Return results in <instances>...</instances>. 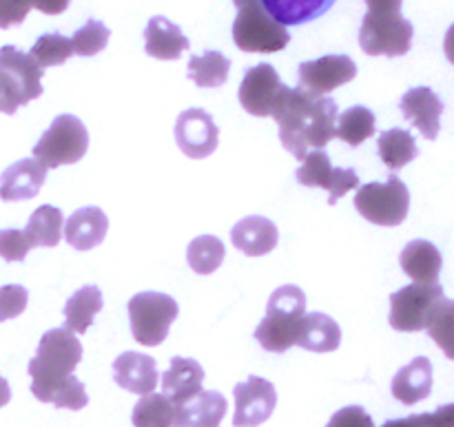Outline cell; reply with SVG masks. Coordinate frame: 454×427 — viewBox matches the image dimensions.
I'll return each instance as SVG.
<instances>
[{"label":"cell","instance_id":"cell-1","mask_svg":"<svg viewBox=\"0 0 454 427\" xmlns=\"http://www.w3.org/2000/svg\"><path fill=\"white\" fill-rule=\"evenodd\" d=\"M82 359L78 337L67 328L44 332L38 353L29 361L31 392L38 401L53 403L56 408L82 410L89 403L84 385L74 377L75 366Z\"/></svg>","mask_w":454,"mask_h":427},{"label":"cell","instance_id":"cell-2","mask_svg":"<svg viewBox=\"0 0 454 427\" xmlns=\"http://www.w3.org/2000/svg\"><path fill=\"white\" fill-rule=\"evenodd\" d=\"M270 118L278 122L284 149L304 162L309 149L322 151L335 137L340 109L331 97H317L300 87H284Z\"/></svg>","mask_w":454,"mask_h":427},{"label":"cell","instance_id":"cell-3","mask_svg":"<svg viewBox=\"0 0 454 427\" xmlns=\"http://www.w3.org/2000/svg\"><path fill=\"white\" fill-rule=\"evenodd\" d=\"M306 314V295L300 286H279L270 295L266 317L255 328V339L269 353H286L297 345L301 317Z\"/></svg>","mask_w":454,"mask_h":427},{"label":"cell","instance_id":"cell-4","mask_svg":"<svg viewBox=\"0 0 454 427\" xmlns=\"http://www.w3.org/2000/svg\"><path fill=\"white\" fill-rule=\"evenodd\" d=\"M43 71L29 53L12 44L0 47V113L13 115L43 96Z\"/></svg>","mask_w":454,"mask_h":427},{"label":"cell","instance_id":"cell-5","mask_svg":"<svg viewBox=\"0 0 454 427\" xmlns=\"http://www.w3.org/2000/svg\"><path fill=\"white\" fill-rule=\"evenodd\" d=\"M233 40L247 53H278L291 40L284 25L269 16L260 0H247L238 7L233 22Z\"/></svg>","mask_w":454,"mask_h":427},{"label":"cell","instance_id":"cell-6","mask_svg":"<svg viewBox=\"0 0 454 427\" xmlns=\"http://www.w3.org/2000/svg\"><path fill=\"white\" fill-rule=\"evenodd\" d=\"M89 149V131L75 115L62 113L43 133L34 155L44 168H58L75 164L84 158Z\"/></svg>","mask_w":454,"mask_h":427},{"label":"cell","instance_id":"cell-7","mask_svg":"<svg viewBox=\"0 0 454 427\" xmlns=\"http://www.w3.org/2000/svg\"><path fill=\"white\" fill-rule=\"evenodd\" d=\"M177 301L164 292H137L129 301L131 335L137 344L153 348L168 335V328L177 319Z\"/></svg>","mask_w":454,"mask_h":427},{"label":"cell","instance_id":"cell-8","mask_svg":"<svg viewBox=\"0 0 454 427\" xmlns=\"http://www.w3.org/2000/svg\"><path fill=\"white\" fill-rule=\"evenodd\" d=\"M355 208L364 220L375 226H399L408 217L411 193L397 175H390L386 184L371 182L355 195Z\"/></svg>","mask_w":454,"mask_h":427},{"label":"cell","instance_id":"cell-9","mask_svg":"<svg viewBox=\"0 0 454 427\" xmlns=\"http://www.w3.org/2000/svg\"><path fill=\"white\" fill-rule=\"evenodd\" d=\"M412 22L402 13H366L359 29V44L368 56H406L411 51Z\"/></svg>","mask_w":454,"mask_h":427},{"label":"cell","instance_id":"cell-10","mask_svg":"<svg viewBox=\"0 0 454 427\" xmlns=\"http://www.w3.org/2000/svg\"><path fill=\"white\" fill-rule=\"evenodd\" d=\"M443 299L439 283H411L390 295V326L397 332L426 330L430 313Z\"/></svg>","mask_w":454,"mask_h":427},{"label":"cell","instance_id":"cell-11","mask_svg":"<svg viewBox=\"0 0 454 427\" xmlns=\"http://www.w3.org/2000/svg\"><path fill=\"white\" fill-rule=\"evenodd\" d=\"M297 182L310 189L328 190V204H337L348 190L357 189L359 177L353 168L333 167L324 151H313L304 158V164L297 171Z\"/></svg>","mask_w":454,"mask_h":427},{"label":"cell","instance_id":"cell-12","mask_svg":"<svg viewBox=\"0 0 454 427\" xmlns=\"http://www.w3.org/2000/svg\"><path fill=\"white\" fill-rule=\"evenodd\" d=\"M286 84L273 65H257L244 74L239 84V105L255 118H270Z\"/></svg>","mask_w":454,"mask_h":427},{"label":"cell","instance_id":"cell-13","mask_svg":"<svg viewBox=\"0 0 454 427\" xmlns=\"http://www.w3.org/2000/svg\"><path fill=\"white\" fill-rule=\"evenodd\" d=\"M235 397V427H257L270 419L278 406V392L270 381L262 377H248L233 390Z\"/></svg>","mask_w":454,"mask_h":427},{"label":"cell","instance_id":"cell-14","mask_svg":"<svg viewBox=\"0 0 454 427\" xmlns=\"http://www.w3.org/2000/svg\"><path fill=\"white\" fill-rule=\"evenodd\" d=\"M176 142L186 158L204 159L215 153L220 128L204 109H186L177 115Z\"/></svg>","mask_w":454,"mask_h":427},{"label":"cell","instance_id":"cell-15","mask_svg":"<svg viewBox=\"0 0 454 427\" xmlns=\"http://www.w3.org/2000/svg\"><path fill=\"white\" fill-rule=\"evenodd\" d=\"M357 75V65L348 56H322L300 65V89L324 97Z\"/></svg>","mask_w":454,"mask_h":427},{"label":"cell","instance_id":"cell-16","mask_svg":"<svg viewBox=\"0 0 454 427\" xmlns=\"http://www.w3.org/2000/svg\"><path fill=\"white\" fill-rule=\"evenodd\" d=\"M47 177V168L35 158L18 159L7 167L0 175V199L4 202H20L31 199L40 193Z\"/></svg>","mask_w":454,"mask_h":427},{"label":"cell","instance_id":"cell-17","mask_svg":"<svg viewBox=\"0 0 454 427\" xmlns=\"http://www.w3.org/2000/svg\"><path fill=\"white\" fill-rule=\"evenodd\" d=\"M402 111L408 122L419 128L421 136L434 140L442 128L443 102L439 100L437 93L428 87H415L402 97Z\"/></svg>","mask_w":454,"mask_h":427},{"label":"cell","instance_id":"cell-18","mask_svg":"<svg viewBox=\"0 0 454 427\" xmlns=\"http://www.w3.org/2000/svg\"><path fill=\"white\" fill-rule=\"evenodd\" d=\"M158 366L155 359L140 353H122L114 361V381L133 394H151L158 385Z\"/></svg>","mask_w":454,"mask_h":427},{"label":"cell","instance_id":"cell-19","mask_svg":"<svg viewBox=\"0 0 454 427\" xmlns=\"http://www.w3.org/2000/svg\"><path fill=\"white\" fill-rule=\"evenodd\" d=\"M278 226L262 215H251L239 220L231 230V242L239 252L248 257L269 255L278 246Z\"/></svg>","mask_w":454,"mask_h":427},{"label":"cell","instance_id":"cell-20","mask_svg":"<svg viewBox=\"0 0 454 427\" xmlns=\"http://www.w3.org/2000/svg\"><path fill=\"white\" fill-rule=\"evenodd\" d=\"M204 370L195 359L173 357L171 368L162 375V394L173 406H184L202 392Z\"/></svg>","mask_w":454,"mask_h":427},{"label":"cell","instance_id":"cell-21","mask_svg":"<svg viewBox=\"0 0 454 427\" xmlns=\"http://www.w3.org/2000/svg\"><path fill=\"white\" fill-rule=\"evenodd\" d=\"M109 217L98 206L78 208L65 224V239L75 251H91L105 242Z\"/></svg>","mask_w":454,"mask_h":427},{"label":"cell","instance_id":"cell-22","mask_svg":"<svg viewBox=\"0 0 454 427\" xmlns=\"http://www.w3.org/2000/svg\"><path fill=\"white\" fill-rule=\"evenodd\" d=\"M433 392V363L426 357H417L395 375L393 397L403 406H415Z\"/></svg>","mask_w":454,"mask_h":427},{"label":"cell","instance_id":"cell-23","mask_svg":"<svg viewBox=\"0 0 454 427\" xmlns=\"http://www.w3.org/2000/svg\"><path fill=\"white\" fill-rule=\"evenodd\" d=\"M189 49L180 27L164 16H153L145 29V51L158 60H177Z\"/></svg>","mask_w":454,"mask_h":427},{"label":"cell","instance_id":"cell-24","mask_svg":"<svg viewBox=\"0 0 454 427\" xmlns=\"http://www.w3.org/2000/svg\"><path fill=\"white\" fill-rule=\"evenodd\" d=\"M226 415V399L215 390L200 392L184 406H177L173 427H220Z\"/></svg>","mask_w":454,"mask_h":427},{"label":"cell","instance_id":"cell-25","mask_svg":"<svg viewBox=\"0 0 454 427\" xmlns=\"http://www.w3.org/2000/svg\"><path fill=\"white\" fill-rule=\"evenodd\" d=\"M399 261H402L403 273L415 279V283H437L443 266L439 248L426 239H415L408 244L402 251Z\"/></svg>","mask_w":454,"mask_h":427},{"label":"cell","instance_id":"cell-26","mask_svg":"<svg viewBox=\"0 0 454 427\" xmlns=\"http://www.w3.org/2000/svg\"><path fill=\"white\" fill-rule=\"evenodd\" d=\"M341 344V328L333 317L324 313H310L301 317L297 345L310 353H333Z\"/></svg>","mask_w":454,"mask_h":427},{"label":"cell","instance_id":"cell-27","mask_svg":"<svg viewBox=\"0 0 454 427\" xmlns=\"http://www.w3.org/2000/svg\"><path fill=\"white\" fill-rule=\"evenodd\" d=\"M260 3L273 20L284 27H291L317 20L337 0H260Z\"/></svg>","mask_w":454,"mask_h":427},{"label":"cell","instance_id":"cell-28","mask_svg":"<svg viewBox=\"0 0 454 427\" xmlns=\"http://www.w3.org/2000/svg\"><path fill=\"white\" fill-rule=\"evenodd\" d=\"M102 310V292L98 286H84L67 299L65 328L74 335H84L91 328L96 314Z\"/></svg>","mask_w":454,"mask_h":427},{"label":"cell","instance_id":"cell-29","mask_svg":"<svg viewBox=\"0 0 454 427\" xmlns=\"http://www.w3.org/2000/svg\"><path fill=\"white\" fill-rule=\"evenodd\" d=\"M62 226H65V217H62L60 208L51 206V204H43V206L31 213L25 235L29 239L31 248H53L60 242Z\"/></svg>","mask_w":454,"mask_h":427},{"label":"cell","instance_id":"cell-30","mask_svg":"<svg viewBox=\"0 0 454 427\" xmlns=\"http://www.w3.org/2000/svg\"><path fill=\"white\" fill-rule=\"evenodd\" d=\"M377 146H380L381 162L390 171H399V168L411 164L419 155L415 137L406 128H390V131H384L377 137Z\"/></svg>","mask_w":454,"mask_h":427},{"label":"cell","instance_id":"cell-31","mask_svg":"<svg viewBox=\"0 0 454 427\" xmlns=\"http://www.w3.org/2000/svg\"><path fill=\"white\" fill-rule=\"evenodd\" d=\"M231 60L220 51H204L202 56H191L189 78L202 89H215L229 80Z\"/></svg>","mask_w":454,"mask_h":427},{"label":"cell","instance_id":"cell-32","mask_svg":"<svg viewBox=\"0 0 454 427\" xmlns=\"http://www.w3.org/2000/svg\"><path fill=\"white\" fill-rule=\"evenodd\" d=\"M375 113L366 106L357 105L350 106L348 111L337 118V128H335V137H340L341 142L350 146H359L368 140V137L375 136Z\"/></svg>","mask_w":454,"mask_h":427},{"label":"cell","instance_id":"cell-33","mask_svg":"<svg viewBox=\"0 0 454 427\" xmlns=\"http://www.w3.org/2000/svg\"><path fill=\"white\" fill-rule=\"evenodd\" d=\"M224 244L215 235H200L186 248V261H189L191 270L198 275L215 273L224 261Z\"/></svg>","mask_w":454,"mask_h":427},{"label":"cell","instance_id":"cell-34","mask_svg":"<svg viewBox=\"0 0 454 427\" xmlns=\"http://www.w3.org/2000/svg\"><path fill=\"white\" fill-rule=\"evenodd\" d=\"M176 410L164 394H145L133 408V425L136 427H173L176 423Z\"/></svg>","mask_w":454,"mask_h":427},{"label":"cell","instance_id":"cell-35","mask_svg":"<svg viewBox=\"0 0 454 427\" xmlns=\"http://www.w3.org/2000/svg\"><path fill=\"white\" fill-rule=\"evenodd\" d=\"M430 339L443 350L450 361H454V301L442 299L430 313L428 323H426Z\"/></svg>","mask_w":454,"mask_h":427},{"label":"cell","instance_id":"cell-36","mask_svg":"<svg viewBox=\"0 0 454 427\" xmlns=\"http://www.w3.org/2000/svg\"><path fill=\"white\" fill-rule=\"evenodd\" d=\"M29 56L34 58L35 65L40 69H47V66L62 65V62L69 60L74 56V47H71V38L62 34H44L35 40V44L31 47Z\"/></svg>","mask_w":454,"mask_h":427},{"label":"cell","instance_id":"cell-37","mask_svg":"<svg viewBox=\"0 0 454 427\" xmlns=\"http://www.w3.org/2000/svg\"><path fill=\"white\" fill-rule=\"evenodd\" d=\"M111 38V31L105 22L100 20H87V25L82 29H78L71 38V47H74V53L82 58H91L96 53H100L102 49L106 47Z\"/></svg>","mask_w":454,"mask_h":427},{"label":"cell","instance_id":"cell-38","mask_svg":"<svg viewBox=\"0 0 454 427\" xmlns=\"http://www.w3.org/2000/svg\"><path fill=\"white\" fill-rule=\"evenodd\" d=\"M27 304H29V292L25 286L18 283L0 286V322L16 319L18 314L25 313Z\"/></svg>","mask_w":454,"mask_h":427},{"label":"cell","instance_id":"cell-39","mask_svg":"<svg viewBox=\"0 0 454 427\" xmlns=\"http://www.w3.org/2000/svg\"><path fill=\"white\" fill-rule=\"evenodd\" d=\"M31 251V244L27 239L25 230L3 229L0 230V257L4 261H22L27 252Z\"/></svg>","mask_w":454,"mask_h":427},{"label":"cell","instance_id":"cell-40","mask_svg":"<svg viewBox=\"0 0 454 427\" xmlns=\"http://www.w3.org/2000/svg\"><path fill=\"white\" fill-rule=\"evenodd\" d=\"M326 427H375L371 416L366 415V410L359 406L344 408V410L337 412Z\"/></svg>","mask_w":454,"mask_h":427},{"label":"cell","instance_id":"cell-41","mask_svg":"<svg viewBox=\"0 0 454 427\" xmlns=\"http://www.w3.org/2000/svg\"><path fill=\"white\" fill-rule=\"evenodd\" d=\"M27 13H29V4L25 0H0V29L20 25Z\"/></svg>","mask_w":454,"mask_h":427},{"label":"cell","instance_id":"cell-42","mask_svg":"<svg viewBox=\"0 0 454 427\" xmlns=\"http://www.w3.org/2000/svg\"><path fill=\"white\" fill-rule=\"evenodd\" d=\"M421 419H424V427H454V403L439 408L437 412L421 415Z\"/></svg>","mask_w":454,"mask_h":427},{"label":"cell","instance_id":"cell-43","mask_svg":"<svg viewBox=\"0 0 454 427\" xmlns=\"http://www.w3.org/2000/svg\"><path fill=\"white\" fill-rule=\"evenodd\" d=\"M29 4V9H38V12L47 13V16H58V13L65 12L69 7L71 0H25Z\"/></svg>","mask_w":454,"mask_h":427},{"label":"cell","instance_id":"cell-44","mask_svg":"<svg viewBox=\"0 0 454 427\" xmlns=\"http://www.w3.org/2000/svg\"><path fill=\"white\" fill-rule=\"evenodd\" d=\"M403 0H366L368 13H402Z\"/></svg>","mask_w":454,"mask_h":427},{"label":"cell","instance_id":"cell-45","mask_svg":"<svg viewBox=\"0 0 454 427\" xmlns=\"http://www.w3.org/2000/svg\"><path fill=\"white\" fill-rule=\"evenodd\" d=\"M381 427H424V419H421V415H412L408 419L388 421V423H384Z\"/></svg>","mask_w":454,"mask_h":427},{"label":"cell","instance_id":"cell-46","mask_svg":"<svg viewBox=\"0 0 454 427\" xmlns=\"http://www.w3.org/2000/svg\"><path fill=\"white\" fill-rule=\"evenodd\" d=\"M443 51H446V58L454 65V25L448 29L446 40H443Z\"/></svg>","mask_w":454,"mask_h":427},{"label":"cell","instance_id":"cell-47","mask_svg":"<svg viewBox=\"0 0 454 427\" xmlns=\"http://www.w3.org/2000/svg\"><path fill=\"white\" fill-rule=\"evenodd\" d=\"M12 401V390H9V384L7 381L0 377V408H4L7 403Z\"/></svg>","mask_w":454,"mask_h":427},{"label":"cell","instance_id":"cell-48","mask_svg":"<svg viewBox=\"0 0 454 427\" xmlns=\"http://www.w3.org/2000/svg\"><path fill=\"white\" fill-rule=\"evenodd\" d=\"M233 3H235V7H239V4H242V3H247V0H233Z\"/></svg>","mask_w":454,"mask_h":427}]
</instances>
